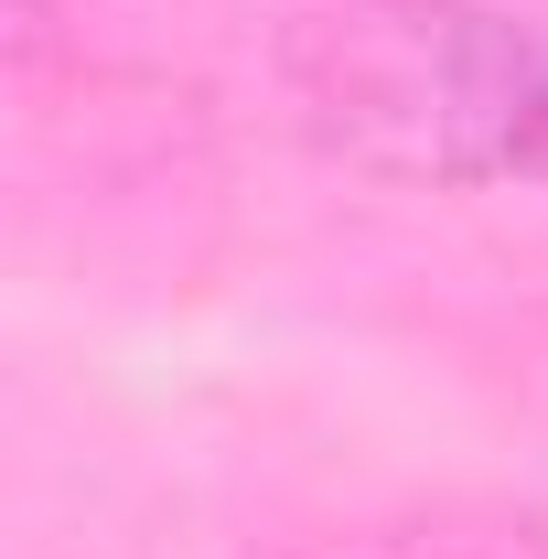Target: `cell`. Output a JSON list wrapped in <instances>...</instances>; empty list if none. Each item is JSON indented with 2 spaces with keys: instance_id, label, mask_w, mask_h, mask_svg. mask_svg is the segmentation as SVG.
<instances>
[{
  "instance_id": "6da1fadb",
  "label": "cell",
  "mask_w": 548,
  "mask_h": 559,
  "mask_svg": "<svg viewBox=\"0 0 548 559\" xmlns=\"http://www.w3.org/2000/svg\"><path fill=\"white\" fill-rule=\"evenodd\" d=\"M279 75L290 119L377 183L474 194L548 162V22L495 0H334Z\"/></svg>"
},
{
  "instance_id": "7a4b0ae2",
  "label": "cell",
  "mask_w": 548,
  "mask_h": 559,
  "mask_svg": "<svg viewBox=\"0 0 548 559\" xmlns=\"http://www.w3.org/2000/svg\"><path fill=\"white\" fill-rule=\"evenodd\" d=\"M290 559H538L527 538H474V527H344V538H312Z\"/></svg>"
}]
</instances>
